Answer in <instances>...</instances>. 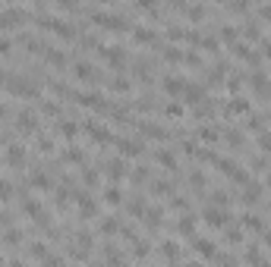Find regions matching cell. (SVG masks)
Masks as SVG:
<instances>
[{
    "label": "cell",
    "mask_w": 271,
    "mask_h": 267,
    "mask_svg": "<svg viewBox=\"0 0 271 267\" xmlns=\"http://www.w3.org/2000/svg\"><path fill=\"white\" fill-rule=\"evenodd\" d=\"M25 22V10L19 6H10V10H0V29H16V25Z\"/></svg>",
    "instance_id": "obj_1"
},
{
    "label": "cell",
    "mask_w": 271,
    "mask_h": 267,
    "mask_svg": "<svg viewBox=\"0 0 271 267\" xmlns=\"http://www.w3.org/2000/svg\"><path fill=\"white\" fill-rule=\"evenodd\" d=\"M73 73H76L79 82H91V79H95V66H91V63H76Z\"/></svg>",
    "instance_id": "obj_2"
},
{
    "label": "cell",
    "mask_w": 271,
    "mask_h": 267,
    "mask_svg": "<svg viewBox=\"0 0 271 267\" xmlns=\"http://www.w3.org/2000/svg\"><path fill=\"white\" fill-rule=\"evenodd\" d=\"M45 57H47V63H50V66H66V54H63L60 47H47V54H45Z\"/></svg>",
    "instance_id": "obj_3"
},
{
    "label": "cell",
    "mask_w": 271,
    "mask_h": 267,
    "mask_svg": "<svg viewBox=\"0 0 271 267\" xmlns=\"http://www.w3.org/2000/svg\"><path fill=\"white\" fill-rule=\"evenodd\" d=\"M22 160H25V154H22V148H6V163H13V167H22Z\"/></svg>",
    "instance_id": "obj_4"
},
{
    "label": "cell",
    "mask_w": 271,
    "mask_h": 267,
    "mask_svg": "<svg viewBox=\"0 0 271 267\" xmlns=\"http://www.w3.org/2000/svg\"><path fill=\"white\" fill-rule=\"evenodd\" d=\"M107 173H111V179H120V173H123V160L114 157L111 163H107Z\"/></svg>",
    "instance_id": "obj_5"
},
{
    "label": "cell",
    "mask_w": 271,
    "mask_h": 267,
    "mask_svg": "<svg viewBox=\"0 0 271 267\" xmlns=\"http://www.w3.org/2000/svg\"><path fill=\"white\" fill-rule=\"evenodd\" d=\"M19 129H22V132H32V129H35V116H32V114H19Z\"/></svg>",
    "instance_id": "obj_6"
},
{
    "label": "cell",
    "mask_w": 271,
    "mask_h": 267,
    "mask_svg": "<svg viewBox=\"0 0 271 267\" xmlns=\"http://www.w3.org/2000/svg\"><path fill=\"white\" fill-rule=\"evenodd\" d=\"M205 220H208V223H215V227H221V223H224L227 217H224L221 211H208V214H205Z\"/></svg>",
    "instance_id": "obj_7"
},
{
    "label": "cell",
    "mask_w": 271,
    "mask_h": 267,
    "mask_svg": "<svg viewBox=\"0 0 271 267\" xmlns=\"http://www.w3.org/2000/svg\"><path fill=\"white\" fill-rule=\"evenodd\" d=\"M186 16H189V19H202V16H205V10H202V6H196V3H192V6H186Z\"/></svg>",
    "instance_id": "obj_8"
},
{
    "label": "cell",
    "mask_w": 271,
    "mask_h": 267,
    "mask_svg": "<svg viewBox=\"0 0 271 267\" xmlns=\"http://www.w3.org/2000/svg\"><path fill=\"white\" fill-rule=\"evenodd\" d=\"M120 148H123V154H139V145L136 142H120Z\"/></svg>",
    "instance_id": "obj_9"
},
{
    "label": "cell",
    "mask_w": 271,
    "mask_h": 267,
    "mask_svg": "<svg viewBox=\"0 0 271 267\" xmlns=\"http://www.w3.org/2000/svg\"><path fill=\"white\" fill-rule=\"evenodd\" d=\"M13 50V38H0V54H10Z\"/></svg>",
    "instance_id": "obj_10"
},
{
    "label": "cell",
    "mask_w": 271,
    "mask_h": 267,
    "mask_svg": "<svg viewBox=\"0 0 271 267\" xmlns=\"http://www.w3.org/2000/svg\"><path fill=\"white\" fill-rule=\"evenodd\" d=\"M10 192H13V189H10V186H6V183H3V179H0V201H6V198H10Z\"/></svg>",
    "instance_id": "obj_11"
},
{
    "label": "cell",
    "mask_w": 271,
    "mask_h": 267,
    "mask_svg": "<svg viewBox=\"0 0 271 267\" xmlns=\"http://www.w3.org/2000/svg\"><path fill=\"white\" fill-rule=\"evenodd\" d=\"M107 201H111V204L120 201V189H107Z\"/></svg>",
    "instance_id": "obj_12"
},
{
    "label": "cell",
    "mask_w": 271,
    "mask_h": 267,
    "mask_svg": "<svg viewBox=\"0 0 271 267\" xmlns=\"http://www.w3.org/2000/svg\"><path fill=\"white\" fill-rule=\"evenodd\" d=\"M3 239H6V242H13V245H16V242H19V232H16V229H10V232H6Z\"/></svg>",
    "instance_id": "obj_13"
},
{
    "label": "cell",
    "mask_w": 271,
    "mask_h": 267,
    "mask_svg": "<svg viewBox=\"0 0 271 267\" xmlns=\"http://www.w3.org/2000/svg\"><path fill=\"white\" fill-rule=\"evenodd\" d=\"M158 160L164 163V167H174V157H171V154H158Z\"/></svg>",
    "instance_id": "obj_14"
},
{
    "label": "cell",
    "mask_w": 271,
    "mask_h": 267,
    "mask_svg": "<svg viewBox=\"0 0 271 267\" xmlns=\"http://www.w3.org/2000/svg\"><path fill=\"white\" fill-rule=\"evenodd\" d=\"M117 229V220H104V232H114Z\"/></svg>",
    "instance_id": "obj_15"
},
{
    "label": "cell",
    "mask_w": 271,
    "mask_h": 267,
    "mask_svg": "<svg viewBox=\"0 0 271 267\" xmlns=\"http://www.w3.org/2000/svg\"><path fill=\"white\" fill-rule=\"evenodd\" d=\"M6 85H10V79H6V73L0 70V88H6Z\"/></svg>",
    "instance_id": "obj_16"
},
{
    "label": "cell",
    "mask_w": 271,
    "mask_h": 267,
    "mask_svg": "<svg viewBox=\"0 0 271 267\" xmlns=\"http://www.w3.org/2000/svg\"><path fill=\"white\" fill-rule=\"evenodd\" d=\"M0 264H3V258H0Z\"/></svg>",
    "instance_id": "obj_17"
}]
</instances>
